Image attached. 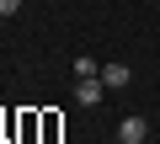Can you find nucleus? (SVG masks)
I'll return each mask as SVG.
<instances>
[{
    "mask_svg": "<svg viewBox=\"0 0 160 144\" xmlns=\"http://www.w3.org/2000/svg\"><path fill=\"white\" fill-rule=\"evenodd\" d=\"M144 139H149V123L144 117H123L118 123V144H144Z\"/></svg>",
    "mask_w": 160,
    "mask_h": 144,
    "instance_id": "2",
    "label": "nucleus"
},
{
    "mask_svg": "<svg viewBox=\"0 0 160 144\" xmlns=\"http://www.w3.org/2000/svg\"><path fill=\"white\" fill-rule=\"evenodd\" d=\"M75 75H80V80H91V75H102V59H75Z\"/></svg>",
    "mask_w": 160,
    "mask_h": 144,
    "instance_id": "4",
    "label": "nucleus"
},
{
    "mask_svg": "<svg viewBox=\"0 0 160 144\" xmlns=\"http://www.w3.org/2000/svg\"><path fill=\"white\" fill-rule=\"evenodd\" d=\"M128 80H133V69H128L123 59H102V86H107V91H123Z\"/></svg>",
    "mask_w": 160,
    "mask_h": 144,
    "instance_id": "1",
    "label": "nucleus"
},
{
    "mask_svg": "<svg viewBox=\"0 0 160 144\" xmlns=\"http://www.w3.org/2000/svg\"><path fill=\"white\" fill-rule=\"evenodd\" d=\"M102 96H107V86H102V75H91V80H80V86H75V102H80V107H96Z\"/></svg>",
    "mask_w": 160,
    "mask_h": 144,
    "instance_id": "3",
    "label": "nucleus"
},
{
    "mask_svg": "<svg viewBox=\"0 0 160 144\" xmlns=\"http://www.w3.org/2000/svg\"><path fill=\"white\" fill-rule=\"evenodd\" d=\"M22 11V0H0V16H16Z\"/></svg>",
    "mask_w": 160,
    "mask_h": 144,
    "instance_id": "5",
    "label": "nucleus"
}]
</instances>
